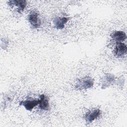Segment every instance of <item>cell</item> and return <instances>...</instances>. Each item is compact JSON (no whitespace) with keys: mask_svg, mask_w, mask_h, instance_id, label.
I'll return each mask as SVG.
<instances>
[{"mask_svg":"<svg viewBox=\"0 0 127 127\" xmlns=\"http://www.w3.org/2000/svg\"><path fill=\"white\" fill-rule=\"evenodd\" d=\"M94 84V79L90 76H85L78 79L75 84L76 90H81L92 87Z\"/></svg>","mask_w":127,"mask_h":127,"instance_id":"1","label":"cell"},{"mask_svg":"<svg viewBox=\"0 0 127 127\" xmlns=\"http://www.w3.org/2000/svg\"><path fill=\"white\" fill-rule=\"evenodd\" d=\"M28 20L31 26L34 28H38L41 25V20L38 13L31 11L28 15Z\"/></svg>","mask_w":127,"mask_h":127,"instance_id":"2","label":"cell"},{"mask_svg":"<svg viewBox=\"0 0 127 127\" xmlns=\"http://www.w3.org/2000/svg\"><path fill=\"white\" fill-rule=\"evenodd\" d=\"M115 81V76L111 73L105 74L101 79L102 88L104 89L111 86Z\"/></svg>","mask_w":127,"mask_h":127,"instance_id":"3","label":"cell"},{"mask_svg":"<svg viewBox=\"0 0 127 127\" xmlns=\"http://www.w3.org/2000/svg\"><path fill=\"white\" fill-rule=\"evenodd\" d=\"M127 45L122 43H118L116 44L114 50V54L115 56L117 58H121L125 56L127 54Z\"/></svg>","mask_w":127,"mask_h":127,"instance_id":"4","label":"cell"},{"mask_svg":"<svg viewBox=\"0 0 127 127\" xmlns=\"http://www.w3.org/2000/svg\"><path fill=\"white\" fill-rule=\"evenodd\" d=\"M100 114V110L99 109H95L87 112L85 115L84 119L86 123H91L95 119L98 118Z\"/></svg>","mask_w":127,"mask_h":127,"instance_id":"5","label":"cell"},{"mask_svg":"<svg viewBox=\"0 0 127 127\" xmlns=\"http://www.w3.org/2000/svg\"><path fill=\"white\" fill-rule=\"evenodd\" d=\"M38 104V100L31 98H28L26 100H22L19 102V105L24 106L28 111H31Z\"/></svg>","mask_w":127,"mask_h":127,"instance_id":"6","label":"cell"},{"mask_svg":"<svg viewBox=\"0 0 127 127\" xmlns=\"http://www.w3.org/2000/svg\"><path fill=\"white\" fill-rule=\"evenodd\" d=\"M112 41L116 44L122 43L127 38L126 33L122 31H116L111 35Z\"/></svg>","mask_w":127,"mask_h":127,"instance_id":"7","label":"cell"},{"mask_svg":"<svg viewBox=\"0 0 127 127\" xmlns=\"http://www.w3.org/2000/svg\"><path fill=\"white\" fill-rule=\"evenodd\" d=\"M8 4L11 7H16V10L18 12L22 11L27 5V1L24 0H9Z\"/></svg>","mask_w":127,"mask_h":127,"instance_id":"8","label":"cell"},{"mask_svg":"<svg viewBox=\"0 0 127 127\" xmlns=\"http://www.w3.org/2000/svg\"><path fill=\"white\" fill-rule=\"evenodd\" d=\"M38 100L39 108L43 111H48L50 109V104L49 99L45 94H41Z\"/></svg>","mask_w":127,"mask_h":127,"instance_id":"9","label":"cell"},{"mask_svg":"<svg viewBox=\"0 0 127 127\" xmlns=\"http://www.w3.org/2000/svg\"><path fill=\"white\" fill-rule=\"evenodd\" d=\"M69 19V18L67 17H57L53 20V24L55 28L61 29L64 28L65 24Z\"/></svg>","mask_w":127,"mask_h":127,"instance_id":"10","label":"cell"}]
</instances>
